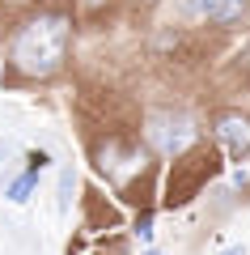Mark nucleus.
<instances>
[{
  "mask_svg": "<svg viewBox=\"0 0 250 255\" xmlns=\"http://www.w3.org/2000/svg\"><path fill=\"white\" fill-rule=\"evenodd\" d=\"M149 145L166 157H178L195 145V124L187 115H153L149 119Z\"/></svg>",
  "mask_w": 250,
  "mask_h": 255,
  "instance_id": "obj_3",
  "label": "nucleus"
},
{
  "mask_svg": "<svg viewBox=\"0 0 250 255\" xmlns=\"http://www.w3.org/2000/svg\"><path fill=\"white\" fill-rule=\"evenodd\" d=\"M216 140L229 149V157H246L250 153V119L238 111H225L216 119Z\"/></svg>",
  "mask_w": 250,
  "mask_h": 255,
  "instance_id": "obj_4",
  "label": "nucleus"
},
{
  "mask_svg": "<svg viewBox=\"0 0 250 255\" xmlns=\"http://www.w3.org/2000/svg\"><path fill=\"white\" fill-rule=\"evenodd\" d=\"M136 238H140V243H149V238H153V221H149V217L136 221Z\"/></svg>",
  "mask_w": 250,
  "mask_h": 255,
  "instance_id": "obj_9",
  "label": "nucleus"
},
{
  "mask_svg": "<svg viewBox=\"0 0 250 255\" xmlns=\"http://www.w3.org/2000/svg\"><path fill=\"white\" fill-rule=\"evenodd\" d=\"M246 13V0H225L221 9L212 13V21H233V17H242Z\"/></svg>",
  "mask_w": 250,
  "mask_h": 255,
  "instance_id": "obj_6",
  "label": "nucleus"
},
{
  "mask_svg": "<svg viewBox=\"0 0 250 255\" xmlns=\"http://www.w3.org/2000/svg\"><path fill=\"white\" fill-rule=\"evenodd\" d=\"M68 191H72V170L60 174V209H68Z\"/></svg>",
  "mask_w": 250,
  "mask_h": 255,
  "instance_id": "obj_8",
  "label": "nucleus"
},
{
  "mask_svg": "<svg viewBox=\"0 0 250 255\" xmlns=\"http://www.w3.org/2000/svg\"><path fill=\"white\" fill-rule=\"evenodd\" d=\"M238 60H242V64H250V43H242V51H238Z\"/></svg>",
  "mask_w": 250,
  "mask_h": 255,
  "instance_id": "obj_11",
  "label": "nucleus"
},
{
  "mask_svg": "<svg viewBox=\"0 0 250 255\" xmlns=\"http://www.w3.org/2000/svg\"><path fill=\"white\" fill-rule=\"evenodd\" d=\"M216 255H246V247H242V243H233V247H225V251H216Z\"/></svg>",
  "mask_w": 250,
  "mask_h": 255,
  "instance_id": "obj_10",
  "label": "nucleus"
},
{
  "mask_svg": "<svg viewBox=\"0 0 250 255\" xmlns=\"http://www.w3.org/2000/svg\"><path fill=\"white\" fill-rule=\"evenodd\" d=\"M144 255H161V251H144Z\"/></svg>",
  "mask_w": 250,
  "mask_h": 255,
  "instance_id": "obj_12",
  "label": "nucleus"
},
{
  "mask_svg": "<svg viewBox=\"0 0 250 255\" xmlns=\"http://www.w3.org/2000/svg\"><path fill=\"white\" fill-rule=\"evenodd\" d=\"M34 187H38V170L30 166V170L21 174V179H13V183H9V191H4V196H9L13 204H26V200H30V191H34Z\"/></svg>",
  "mask_w": 250,
  "mask_h": 255,
  "instance_id": "obj_5",
  "label": "nucleus"
},
{
  "mask_svg": "<svg viewBox=\"0 0 250 255\" xmlns=\"http://www.w3.org/2000/svg\"><path fill=\"white\" fill-rule=\"evenodd\" d=\"M221 4H225V0H191V13H199V17H212Z\"/></svg>",
  "mask_w": 250,
  "mask_h": 255,
  "instance_id": "obj_7",
  "label": "nucleus"
},
{
  "mask_svg": "<svg viewBox=\"0 0 250 255\" xmlns=\"http://www.w3.org/2000/svg\"><path fill=\"white\" fill-rule=\"evenodd\" d=\"M216 174V153L212 149H191V153L174 157V170H170V204H187L199 187Z\"/></svg>",
  "mask_w": 250,
  "mask_h": 255,
  "instance_id": "obj_2",
  "label": "nucleus"
},
{
  "mask_svg": "<svg viewBox=\"0 0 250 255\" xmlns=\"http://www.w3.org/2000/svg\"><path fill=\"white\" fill-rule=\"evenodd\" d=\"M64 55H68V17L60 13H38L21 26L13 38V64L26 77H51L60 73Z\"/></svg>",
  "mask_w": 250,
  "mask_h": 255,
  "instance_id": "obj_1",
  "label": "nucleus"
}]
</instances>
